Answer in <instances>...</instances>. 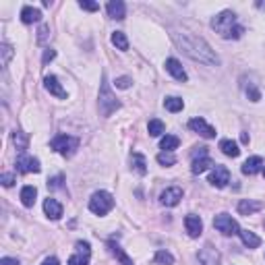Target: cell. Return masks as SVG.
<instances>
[{
    "instance_id": "52a82bcc",
    "label": "cell",
    "mask_w": 265,
    "mask_h": 265,
    "mask_svg": "<svg viewBox=\"0 0 265 265\" xmlns=\"http://www.w3.org/2000/svg\"><path fill=\"white\" fill-rule=\"evenodd\" d=\"M75 247H77V253L70 255L68 265H89V257H91V247H89V243L79 240Z\"/></svg>"
},
{
    "instance_id": "8992f818",
    "label": "cell",
    "mask_w": 265,
    "mask_h": 265,
    "mask_svg": "<svg viewBox=\"0 0 265 265\" xmlns=\"http://www.w3.org/2000/svg\"><path fill=\"white\" fill-rule=\"evenodd\" d=\"M213 228H215L218 232H222L224 236H234V234L240 232L238 222H236L230 213H218V215L213 218Z\"/></svg>"
},
{
    "instance_id": "d4e9b609",
    "label": "cell",
    "mask_w": 265,
    "mask_h": 265,
    "mask_svg": "<svg viewBox=\"0 0 265 265\" xmlns=\"http://www.w3.org/2000/svg\"><path fill=\"white\" fill-rule=\"evenodd\" d=\"M238 234H240L243 245H245V247H249V249H257V247L261 245V238H259L255 232H251V230H240Z\"/></svg>"
},
{
    "instance_id": "d590c367",
    "label": "cell",
    "mask_w": 265,
    "mask_h": 265,
    "mask_svg": "<svg viewBox=\"0 0 265 265\" xmlns=\"http://www.w3.org/2000/svg\"><path fill=\"white\" fill-rule=\"evenodd\" d=\"M79 7H81L83 11H89V13H95V11L100 9V5H98V3H87V0H81Z\"/></svg>"
},
{
    "instance_id": "f35d334b",
    "label": "cell",
    "mask_w": 265,
    "mask_h": 265,
    "mask_svg": "<svg viewBox=\"0 0 265 265\" xmlns=\"http://www.w3.org/2000/svg\"><path fill=\"white\" fill-rule=\"evenodd\" d=\"M54 56H56V52H54V50H46V52H44V58H42V62H44V64H48L50 60H54Z\"/></svg>"
},
{
    "instance_id": "7402d4cb",
    "label": "cell",
    "mask_w": 265,
    "mask_h": 265,
    "mask_svg": "<svg viewBox=\"0 0 265 265\" xmlns=\"http://www.w3.org/2000/svg\"><path fill=\"white\" fill-rule=\"evenodd\" d=\"M261 166H263V160H261L259 156H253V158H249V160L243 164V174L253 176V174H257V172L261 170Z\"/></svg>"
},
{
    "instance_id": "7c38bea8",
    "label": "cell",
    "mask_w": 265,
    "mask_h": 265,
    "mask_svg": "<svg viewBox=\"0 0 265 265\" xmlns=\"http://www.w3.org/2000/svg\"><path fill=\"white\" fill-rule=\"evenodd\" d=\"M180 199H182V188H178V186H170V188H166V191L160 195V203L166 205V207L178 205Z\"/></svg>"
},
{
    "instance_id": "1f68e13d",
    "label": "cell",
    "mask_w": 265,
    "mask_h": 265,
    "mask_svg": "<svg viewBox=\"0 0 265 265\" xmlns=\"http://www.w3.org/2000/svg\"><path fill=\"white\" fill-rule=\"evenodd\" d=\"M158 162H160L162 166H174V164H176L174 151H162V154H158Z\"/></svg>"
},
{
    "instance_id": "f546056e",
    "label": "cell",
    "mask_w": 265,
    "mask_h": 265,
    "mask_svg": "<svg viewBox=\"0 0 265 265\" xmlns=\"http://www.w3.org/2000/svg\"><path fill=\"white\" fill-rule=\"evenodd\" d=\"M13 143H15V147H17L19 151H25V149H27L29 139H27V135H25V133L15 131V133H13Z\"/></svg>"
},
{
    "instance_id": "2e32d148",
    "label": "cell",
    "mask_w": 265,
    "mask_h": 265,
    "mask_svg": "<svg viewBox=\"0 0 265 265\" xmlns=\"http://www.w3.org/2000/svg\"><path fill=\"white\" fill-rule=\"evenodd\" d=\"M166 70L172 75L176 81H182V83H184V81L188 79V77H186V70L182 68V64H180L176 58H168V60H166Z\"/></svg>"
},
{
    "instance_id": "4dcf8cb0",
    "label": "cell",
    "mask_w": 265,
    "mask_h": 265,
    "mask_svg": "<svg viewBox=\"0 0 265 265\" xmlns=\"http://www.w3.org/2000/svg\"><path fill=\"white\" fill-rule=\"evenodd\" d=\"M164 106H166V110H170V112H180V110L184 108V102H182L180 98H166V100H164Z\"/></svg>"
},
{
    "instance_id": "3957f363",
    "label": "cell",
    "mask_w": 265,
    "mask_h": 265,
    "mask_svg": "<svg viewBox=\"0 0 265 265\" xmlns=\"http://www.w3.org/2000/svg\"><path fill=\"white\" fill-rule=\"evenodd\" d=\"M98 106H100V114L102 116H110L121 108V102L116 100V95L112 93L106 77L102 79V87H100V98H98Z\"/></svg>"
},
{
    "instance_id": "603a6c76",
    "label": "cell",
    "mask_w": 265,
    "mask_h": 265,
    "mask_svg": "<svg viewBox=\"0 0 265 265\" xmlns=\"http://www.w3.org/2000/svg\"><path fill=\"white\" fill-rule=\"evenodd\" d=\"M108 249H110V253L114 255V257H116L123 265H135V263H133V259H131V257H129V255H127V253H125V251H123V249H121L114 240H110V243H108Z\"/></svg>"
},
{
    "instance_id": "5bb4252c",
    "label": "cell",
    "mask_w": 265,
    "mask_h": 265,
    "mask_svg": "<svg viewBox=\"0 0 265 265\" xmlns=\"http://www.w3.org/2000/svg\"><path fill=\"white\" fill-rule=\"evenodd\" d=\"M106 11H108V17L110 19H125L127 17V5L123 3V0H110L108 3V7H106Z\"/></svg>"
},
{
    "instance_id": "484cf974",
    "label": "cell",
    "mask_w": 265,
    "mask_h": 265,
    "mask_svg": "<svg viewBox=\"0 0 265 265\" xmlns=\"http://www.w3.org/2000/svg\"><path fill=\"white\" fill-rule=\"evenodd\" d=\"M178 145H180V139L174 137V135H166V137H162V141H160L162 151H174Z\"/></svg>"
},
{
    "instance_id": "44dd1931",
    "label": "cell",
    "mask_w": 265,
    "mask_h": 265,
    "mask_svg": "<svg viewBox=\"0 0 265 265\" xmlns=\"http://www.w3.org/2000/svg\"><path fill=\"white\" fill-rule=\"evenodd\" d=\"M40 19H42V13H40V9H33V7H23V9H21V21H23L25 25L37 23Z\"/></svg>"
},
{
    "instance_id": "277c9868",
    "label": "cell",
    "mask_w": 265,
    "mask_h": 265,
    "mask_svg": "<svg viewBox=\"0 0 265 265\" xmlns=\"http://www.w3.org/2000/svg\"><path fill=\"white\" fill-rule=\"evenodd\" d=\"M112 207H114V197L108 191H95L89 199V211L95 215H106L108 211H112Z\"/></svg>"
},
{
    "instance_id": "d6986e66",
    "label": "cell",
    "mask_w": 265,
    "mask_h": 265,
    "mask_svg": "<svg viewBox=\"0 0 265 265\" xmlns=\"http://www.w3.org/2000/svg\"><path fill=\"white\" fill-rule=\"evenodd\" d=\"M215 164H213V160L209 158V156H203V158H195L193 160V166H191V172L193 174H203L205 170H209V168H213Z\"/></svg>"
},
{
    "instance_id": "4fadbf2b",
    "label": "cell",
    "mask_w": 265,
    "mask_h": 265,
    "mask_svg": "<svg viewBox=\"0 0 265 265\" xmlns=\"http://www.w3.org/2000/svg\"><path fill=\"white\" fill-rule=\"evenodd\" d=\"M184 226H186V232H188V236H191V238H197V236H201V232H203V222H201V218L195 215V213H188V215L184 218Z\"/></svg>"
},
{
    "instance_id": "ac0fdd59",
    "label": "cell",
    "mask_w": 265,
    "mask_h": 265,
    "mask_svg": "<svg viewBox=\"0 0 265 265\" xmlns=\"http://www.w3.org/2000/svg\"><path fill=\"white\" fill-rule=\"evenodd\" d=\"M220 149H222V154L228 156V158H238V154H240L238 143L232 141V139H222L220 141Z\"/></svg>"
},
{
    "instance_id": "9c48e42d",
    "label": "cell",
    "mask_w": 265,
    "mask_h": 265,
    "mask_svg": "<svg viewBox=\"0 0 265 265\" xmlns=\"http://www.w3.org/2000/svg\"><path fill=\"white\" fill-rule=\"evenodd\" d=\"M197 259H199L201 265H220V261H222L218 249H215L213 245H209V243L197 253Z\"/></svg>"
},
{
    "instance_id": "d6a6232c",
    "label": "cell",
    "mask_w": 265,
    "mask_h": 265,
    "mask_svg": "<svg viewBox=\"0 0 265 265\" xmlns=\"http://www.w3.org/2000/svg\"><path fill=\"white\" fill-rule=\"evenodd\" d=\"M156 263H160V265H172V263H174V257H172V253H168V251H158V253H156Z\"/></svg>"
},
{
    "instance_id": "e575fe53",
    "label": "cell",
    "mask_w": 265,
    "mask_h": 265,
    "mask_svg": "<svg viewBox=\"0 0 265 265\" xmlns=\"http://www.w3.org/2000/svg\"><path fill=\"white\" fill-rule=\"evenodd\" d=\"M37 33H40V35H37V42H40V44H44V42L48 40V35H50V27H48V25H42V27H40V31H37Z\"/></svg>"
},
{
    "instance_id": "836d02e7",
    "label": "cell",
    "mask_w": 265,
    "mask_h": 265,
    "mask_svg": "<svg viewBox=\"0 0 265 265\" xmlns=\"http://www.w3.org/2000/svg\"><path fill=\"white\" fill-rule=\"evenodd\" d=\"M0 52H3V66H7L9 60L13 58V48L9 44H3V46H0Z\"/></svg>"
},
{
    "instance_id": "f1b7e54d",
    "label": "cell",
    "mask_w": 265,
    "mask_h": 265,
    "mask_svg": "<svg viewBox=\"0 0 265 265\" xmlns=\"http://www.w3.org/2000/svg\"><path fill=\"white\" fill-rule=\"evenodd\" d=\"M131 164H133V170H135V172H139V174H145V172H147V162H145V158H143L141 154H133Z\"/></svg>"
},
{
    "instance_id": "cb8c5ba5",
    "label": "cell",
    "mask_w": 265,
    "mask_h": 265,
    "mask_svg": "<svg viewBox=\"0 0 265 265\" xmlns=\"http://www.w3.org/2000/svg\"><path fill=\"white\" fill-rule=\"evenodd\" d=\"M35 197H37L35 186L27 184V186H23V188H21V203H23L25 207H33V203H35Z\"/></svg>"
},
{
    "instance_id": "9a60e30c",
    "label": "cell",
    "mask_w": 265,
    "mask_h": 265,
    "mask_svg": "<svg viewBox=\"0 0 265 265\" xmlns=\"http://www.w3.org/2000/svg\"><path fill=\"white\" fill-rule=\"evenodd\" d=\"M44 87L50 91V95H56V98H60V100H66V91H64V87L60 85V81L54 77V75H48V77L44 79Z\"/></svg>"
},
{
    "instance_id": "7bdbcfd3",
    "label": "cell",
    "mask_w": 265,
    "mask_h": 265,
    "mask_svg": "<svg viewBox=\"0 0 265 265\" xmlns=\"http://www.w3.org/2000/svg\"><path fill=\"white\" fill-rule=\"evenodd\" d=\"M263 176H265V168H263Z\"/></svg>"
},
{
    "instance_id": "ffe728a7",
    "label": "cell",
    "mask_w": 265,
    "mask_h": 265,
    "mask_svg": "<svg viewBox=\"0 0 265 265\" xmlns=\"http://www.w3.org/2000/svg\"><path fill=\"white\" fill-rule=\"evenodd\" d=\"M263 209V203L261 201H251V199H243L238 203V213L240 215H251L255 211H261Z\"/></svg>"
},
{
    "instance_id": "b9f144b4",
    "label": "cell",
    "mask_w": 265,
    "mask_h": 265,
    "mask_svg": "<svg viewBox=\"0 0 265 265\" xmlns=\"http://www.w3.org/2000/svg\"><path fill=\"white\" fill-rule=\"evenodd\" d=\"M257 7H259V9H265V3H257Z\"/></svg>"
},
{
    "instance_id": "74e56055",
    "label": "cell",
    "mask_w": 265,
    "mask_h": 265,
    "mask_svg": "<svg viewBox=\"0 0 265 265\" xmlns=\"http://www.w3.org/2000/svg\"><path fill=\"white\" fill-rule=\"evenodd\" d=\"M0 182H3L5 186H13L15 184V174H3V176H0Z\"/></svg>"
},
{
    "instance_id": "6da1fadb",
    "label": "cell",
    "mask_w": 265,
    "mask_h": 265,
    "mask_svg": "<svg viewBox=\"0 0 265 265\" xmlns=\"http://www.w3.org/2000/svg\"><path fill=\"white\" fill-rule=\"evenodd\" d=\"M172 40L188 58H193V60H197L201 64H207V66H218L220 64L218 54L211 50V46L203 40V37H197V35L188 33V31H174Z\"/></svg>"
},
{
    "instance_id": "8d00e7d4",
    "label": "cell",
    "mask_w": 265,
    "mask_h": 265,
    "mask_svg": "<svg viewBox=\"0 0 265 265\" xmlns=\"http://www.w3.org/2000/svg\"><path fill=\"white\" fill-rule=\"evenodd\" d=\"M114 83H116V87H118V89H129L133 81H131V77H118Z\"/></svg>"
},
{
    "instance_id": "e0dca14e",
    "label": "cell",
    "mask_w": 265,
    "mask_h": 265,
    "mask_svg": "<svg viewBox=\"0 0 265 265\" xmlns=\"http://www.w3.org/2000/svg\"><path fill=\"white\" fill-rule=\"evenodd\" d=\"M44 213L50 218V220H60V215H62V205L56 201V199H46L44 201Z\"/></svg>"
},
{
    "instance_id": "ba28073f",
    "label": "cell",
    "mask_w": 265,
    "mask_h": 265,
    "mask_svg": "<svg viewBox=\"0 0 265 265\" xmlns=\"http://www.w3.org/2000/svg\"><path fill=\"white\" fill-rule=\"evenodd\" d=\"M230 182V172L226 166H213L211 174H209V184L215 188H224L226 184Z\"/></svg>"
},
{
    "instance_id": "30bf717a",
    "label": "cell",
    "mask_w": 265,
    "mask_h": 265,
    "mask_svg": "<svg viewBox=\"0 0 265 265\" xmlns=\"http://www.w3.org/2000/svg\"><path fill=\"white\" fill-rule=\"evenodd\" d=\"M17 170L23 172V174H31V172H40L42 166H40V160L37 158H31V156H19L17 160Z\"/></svg>"
},
{
    "instance_id": "8fae6325",
    "label": "cell",
    "mask_w": 265,
    "mask_h": 265,
    "mask_svg": "<svg viewBox=\"0 0 265 265\" xmlns=\"http://www.w3.org/2000/svg\"><path fill=\"white\" fill-rule=\"evenodd\" d=\"M188 129H191L193 133H199L201 137L205 139H213L215 137V129L211 125H207L203 118H193V121H188Z\"/></svg>"
},
{
    "instance_id": "83f0119b",
    "label": "cell",
    "mask_w": 265,
    "mask_h": 265,
    "mask_svg": "<svg viewBox=\"0 0 265 265\" xmlns=\"http://www.w3.org/2000/svg\"><path fill=\"white\" fill-rule=\"evenodd\" d=\"M112 44H114L118 50H129V40L123 31H114L112 33Z\"/></svg>"
},
{
    "instance_id": "60d3db41",
    "label": "cell",
    "mask_w": 265,
    "mask_h": 265,
    "mask_svg": "<svg viewBox=\"0 0 265 265\" xmlns=\"http://www.w3.org/2000/svg\"><path fill=\"white\" fill-rule=\"evenodd\" d=\"M42 265H60V261H58L56 257H46V259L42 261Z\"/></svg>"
},
{
    "instance_id": "7a4b0ae2",
    "label": "cell",
    "mask_w": 265,
    "mask_h": 265,
    "mask_svg": "<svg viewBox=\"0 0 265 265\" xmlns=\"http://www.w3.org/2000/svg\"><path fill=\"white\" fill-rule=\"evenodd\" d=\"M211 27L224 37V40H238L245 33V29L238 25L236 15L232 11H222L220 15H215L211 19Z\"/></svg>"
},
{
    "instance_id": "4316f807",
    "label": "cell",
    "mask_w": 265,
    "mask_h": 265,
    "mask_svg": "<svg viewBox=\"0 0 265 265\" xmlns=\"http://www.w3.org/2000/svg\"><path fill=\"white\" fill-rule=\"evenodd\" d=\"M147 131H149V135H151V137H160V135L166 131V127H164V123H162V121H158V118H151V121H149V125H147Z\"/></svg>"
},
{
    "instance_id": "5b68a950",
    "label": "cell",
    "mask_w": 265,
    "mask_h": 265,
    "mask_svg": "<svg viewBox=\"0 0 265 265\" xmlns=\"http://www.w3.org/2000/svg\"><path fill=\"white\" fill-rule=\"evenodd\" d=\"M50 147L56 151V154L68 158V156H73L75 151L79 149V139L77 137H70V135H56L50 141Z\"/></svg>"
},
{
    "instance_id": "ab89813d",
    "label": "cell",
    "mask_w": 265,
    "mask_h": 265,
    "mask_svg": "<svg viewBox=\"0 0 265 265\" xmlns=\"http://www.w3.org/2000/svg\"><path fill=\"white\" fill-rule=\"evenodd\" d=\"M0 265H19V261L13 259V257H3L0 259Z\"/></svg>"
}]
</instances>
